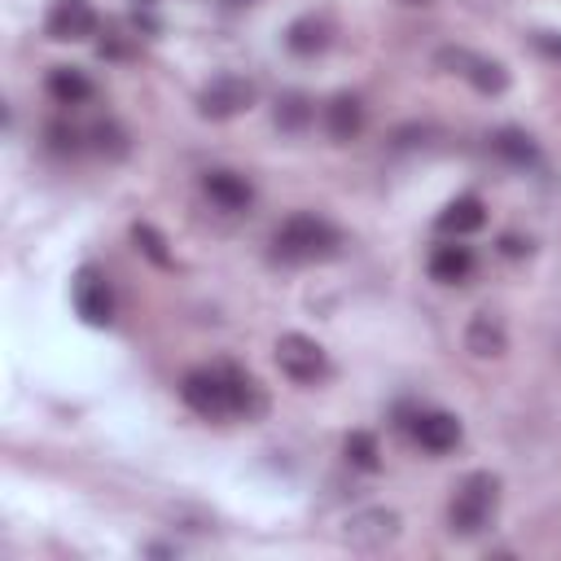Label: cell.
Listing matches in <instances>:
<instances>
[{
    "mask_svg": "<svg viewBox=\"0 0 561 561\" xmlns=\"http://www.w3.org/2000/svg\"><path fill=\"white\" fill-rule=\"evenodd\" d=\"M491 149H495L504 162H513V167H530V162L539 158L535 140H530L526 131H517V127H500V131H491Z\"/></svg>",
    "mask_w": 561,
    "mask_h": 561,
    "instance_id": "cell-18",
    "label": "cell"
},
{
    "mask_svg": "<svg viewBox=\"0 0 561 561\" xmlns=\"http://www.w3.org/2000/svg\"><path fill=\"white\" fill-rule=\"evenodd\" d=\"M48 136H53V149H57V153H66V149L75 153V149H79V136L66 131V127H48Z\"/></svg>",
    "mask_w": 561,
    "mask_h": 561,
    "instance_id": "cell-23",
    "label": "cell"
},
{
    "mask_svg": "<svg viewBox=\"0 0 561 561\" xmlns=\"http://www.w3.org/2000/svg\"><path fill=\"white\" fill-rule=\"evenodd\" d=\"M272 114H276V127H280V131H302V127L316 118V105H311L307 92H280Z\"/></svg>",
    "mask_w": 561,
    "mask_h": 561,
    "instance_id": "cell-19",
    "label": "cell"
},
{
    "mask_svg": "<svg viewBox=\"0 0 561 561\" xmlns=\"http://www.w3.org/2000/svg\"><path fill=\"white\" fill-rule=\"evenodd\" d=\"M70 298H75V311H79L83 324L105 329V324L114 320V294H110V280H105L96 267H79V272H75Z\"/></svg>",
    "mask_w": 561,
    "mask_h": 561,
    "instance_id": "cell-6",
    "label": "cell"
},
{
    "mask_svg": "<svg viewBox=\"0 0 561 561\" xmlns=\"http://www.w3.org/2000/svg\"><path fill=\"white\" fill-rule=\"evenodd\" d=\"M495 504H500V482H495L491 473H469V478L456 486L451 504H447V530L460 535V539L486 530L491 517H495Z\"/></svg>",
    "mask_w": 561,
    "mask_h": 561,
    "instance_id": "cell-2",
    "label": "cell"
},
{
    "mask_svg": "<svg viewBox=\"0 0 561 561\" xmlns=\"http://www.w3.org/2000/svg\"><path fill=\"white\" fill-rule=\"evenodd\" d=\"M285 44H289V53H298V57H316V53L329 48V26H324L320 18H298V22H289Z\"/></svg>",
    "mask_w": 561,
    "mask_h": 561,
    "instance_id": "cell-17",
    "label": "cell"
},
{
    "mask_svg": "<svg viewBox=\"0 0 561 561\" xmlns=\"http://www.w3.org/2000/svg\"><path fill=\"white\" fill-rule=\"evenodd\" d=\"M44 88H48V96L57 101V105H83V101H92V79L79 70V66H53L48 70V79H44Z\"/></svg>",
    "mask_w": 561,
    "mask_h": 561,
    "instance_id": "cell-14",
    "label": "cell"
},
{
    "mask_svg": "<svg viewBox=\"0 0 561 561\" xmlns=\"http://www.w3.org/2000/svg\"><path fill=\"white\" fill-rule=\"evenodd\" d=\"M412 4H430V0H412Z\"/></svg>",
    "mask_w": 561,
    "mask_h": 561,
    "instance_id": "cell-26",
    "label": "cell"
},
{
    "mask_svg": "<svg viewBox=\"0 0 561 561\" xmlns=\"http://www.w3.org/2000/svg\"><path fill=\"white\" fill-rule=\"evenodd\" d=\"M342 539H346L351 548H359V552H381V548H390V543L399 539V513H390V508L351 513Z\"/></svg>",
    "mask_w": 561,
    "mask_h": 561,
    "instance_id": "cell-7",
    "label": "cell"
},
{
    "mask_svg": "<svg viewBox=\"0 0 561 561\" xmlns=\"http://www.w3.org/2000/svg\"><path fill=\"white\" fill-rule=\"evenodd\" d=\"M131 241H136V250H140L149 263H158V267H171L167 241H162V232H158L153 224H131Z\"/></svg>",
    "mask_w": 561,
    "mask_h": 561,
    "instance_id": "cell-21",
    "label": "cell"
},
{
    "mask_svg": "<svg viewBox=\"0 0 561 561\" xmlns=\"http://www.w3.org/2000/svg\"><path fill=\"white\" fill-rule=\"evenodd\" d=\"M88 136H92V149L105 153V158H123V153L131 149V145H127V131H123L118 123H96Z\"/></svg>",
    "mask_w": 561,
    "mask_h": 561,
    "instance_id": "cell-22",
    "label": "cell"
},
{
    "mask_svg": "<svg viewBox=\"0 0 561 561\" xmlns=\"http://www.w3.org/2000/svg\"><path fill=\"white\" fill-rule=\"evenodd\" d=\"M482 224H486V206H482V197H473V193L447 202L443 215H438V228L451 232V237H469V232H478Z\"/></svg>",
    "mask_w": 561,
    "mask_h": 561,
    "instance_id": "cell-16",
    "label": "cell"
},
{
    "mask_svg": "<svg viewBox=\"0 0 561 561\" xmlns=\"http://www.w3.org/2000/svg\"><path fill=\"white\" fill-rule=\"evenodd\" d=\"M469 272H473V250H469V245H456V241L434 245V254H430V276H434L438 285H460V280H469Z\"/></svg>",
    "mask_w": 561,
    "mask_h": 561,
    "instance_id": "cell-15",
    "label": "cell"
},
{
    "mask_svg": "<svg viewBox=\"0 0 561 561\" xmlns=\"http://www.w3.org/2000/svg\"><path fill=\"white\" fill-rule=\"evenodd\" d=\"M364 123H368V110H364L359 96H351V92L329 96V105H324V131L333 140H355L364 131Z\"/></svg>",
    "mask_w": 561,
    "mask_h": 561,
    "instance_id": "cell-10",
    "label": "cell"
},
{
    "mask_svg": "<svg viewBox=\"0 0 561 561\" xmlns=\"http://www.w3.org/2000/svg\"><path fill=\"white\" fill-rule=\"evenodd\" d=\"M237 381H241L237 368H193V373L180 381V399H184L197 416H206V421L237 416Z\"/></svg>",
    "mask_w": 561,
    "mask_h": 561,
    "instance_id": "cell-3",
    "label": "cell"
},
{
    "mask_svg": "<svg viewBox=\"0 0 561 561\" xmlns=\"http://www.w3.org/2000/svg\"><path fill=\"white\" fill-rule=\"evenodd\" d=\"M500 250H504L508 259H522V254L530 250V241H522V237H513V232H508V237H500Z\"/></svg>",
    "mask_w": 561,
    "mask_h": 561,
    "instance_id": "cell-25",
    "label": "cell"
},
{
    "mask_svg": "<svg viewBox=\"0 0 561 561\" xmlns=\"http://www.w3.org/2000/svg\"><path fill=\"white\" fill-rule=\"evenodd\" d=\"M44 31H48V39H61V44L88 39V35H96V9L88 0H53Z\"/></svg>",
    "mask_w": 561,
    "mask_h": 561,
    "instance_id": "cell-9",
    "label": "cell"
},
{
    "mask_svg": "<svg viewBox=\"0 0 561 561\" xmlns=\"http://www.w3.org/2000/svg\"><path fill=\"white\" fill-rule=\"evenodd\" d=\"M465 346H469V355H478V359H495V355H504V351H508V333H504L500 316L478 311V316L469 320V329H465Z\"/></svg>",
    "mask_w": 561,
    "mask_h": 561,
    "instance_id": "cell-13",
    "label": "cell"
},
{
    "mask_svg": "<svg viewBox=\"0 0 561 561\" xmlns=\"http://www.w3.org/2000/svg\"><path fill=\"white\" fill-rule=\"evenodd\" d=\"M412 434H416V443L425 447V451H434V456H443V451H451L456 443H460V421L451 416V412H421L416 421H412Z\"/></svg>",
    "mask_w": 561,
    "mask_h": 561,
    "instance_id": "cell-12",
    "label": "cell"
},
{
    "mask_svg": "<svg viewBox=\"0 0 561 561\" xmlns=\"http://www.w3.org/2000/svg\"><path fill=\"white\" fill-rule=\"evenodd\" d=\"M202 193H206L219 210H245V206L254 202L250 180L237 175V171H206V175H202Z\"/></svg>",
    "mask_w": 561,
    "mask_h": 561,
    "instance_id": "cell-11",
    "label": "cell"
},
{
    "mask_svg": "<svg viewBox=\"0 0 561 561\" xmlns=\"http://www.w3.org/2000/svg\"><path fill=\"white\" fill-rule=\"evenodd\" d=\"M438 66H451V75H465V79H469L478 92H486V96H495V92L508 88V70H504L500 61L473 57V53H465V48H438Z\"/></svg>",
    "mask_w": 561,
    "mask_h": 561,
    "instance_id": "cell-8",
    "label": "cell"
},
{
    "mask_svg": "<svg viewBox=\"0 0 561 561\" xmlns=\"http://www.w3.org/2000/svg\"><path fill=\"white\" fill-rule=\"evenodd\" d=\"M276 364H280V373H285L289 381H298V386H316V381L329 377V355H324V346H320L316 337H307V333H280V337H276Z\"/></svg>",
    "mask_w": 561,
    "mask_h": 561,
    "instance_id": "cell-4",
    "label": "cell"
},
{
    "mask_svg": "<svg viewBox=\"0 0 561 561\" xmlns=\"http://www.w3.org/2000/svg\"><path fill=\"white\" fill-rule=\"evenodd\" d=\"M342 451H346V460H351L355 469H364V473H373V469L381 465L377 434H368V430H351V434H346V443H342Z\"/></svg>",
    "mask_w": 561,
    "mask_h": 561,
    "instance_id": "cell-20",
    "label": "cell"
},
{
    "mask_svg": "<svg viewBox=\"0 0 561 561\" xmlns=\"http://www.w3.org/2000/svg\"><path fill=\"white\" fill-rule=\"evenodd\" d=\"M250 105H254V83L241 79V75H219V79H210V83L197 92V114H202V118H215V123L237 118V114H245Z\"/></svg>",
    "mask_w": 561,
    "mask_h": 561,
    "instance_id": "cell-5",
    "label": "cell"
},
{
    "mask_svg": "<svg viewBox=\"0 0 561 561\" xmlns=\"http://www.w3.org/2000/svg\"><path fill=\"white\" fill-rule=\"evenodd\" d=\"M337 241H342L337 228H333L329 219H320V215H307V210L289 215V219L276 228V237H272L276 259H285V263L329 259V254H337Z\"/></svg>",
    "mask_w": 561,
    "mask_h": 561,
    "instance_id": "cell-1",
    "label": "cell"
},
{
    "mask_svg": "<svg viewBox=\"0 0 561 561\" xmlns=\"http://www.w3.org/2000/svg\"><path fill=\"white\" fill-rule=\"evenodd\" d=\"M535 48L561 61V35H552V31H535Z\"/></svg>",
    "mask_w": 561,
    "mask_h": 561,
    "instance_id": "cell-24",
    "label": "cell"
}]
</instances>
